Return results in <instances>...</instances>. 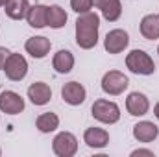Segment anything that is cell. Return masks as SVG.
Here are the masks:
<instances>
[{"label": "cell", "mask_w": 159, "mask_h": 157, "mask_svg": "<svg viewBox=\"0 0 159 157\" xmlns=\"http://www.w3.org/2000/svg\"><path fill=\"white\" fill-rule=\"evenodd\" d=\"M128 43H129L128 32L117 28V30L107 32V35H106V39H104V48H106V52H109V54H120V52H124V48L128 46Z\"/></svg>", "instance_id": "cell-8"}, {"label": "cell", "mask_w": 159, "mask_h": 157, "mask_svg": "<svg viewBox=\"0 0 159 157\" xmlns=\"http://www.w3.org/2000/svg\"><path fill=\"white\" fill-rule=\"evenodd\" d=\"M91 113H93L94 120H98L102 124H115L120 120L119 105L109 100H96L91 107Z\"/></svg>", "instance_id": "cell-3"}, {"label": "cell", "mask_w": 159, "mask_h": 157, "mask_svg": "<svg viewBox=\"0 0 159 157\" xmlns=\"http://www.w3.org/2000/svg\"><path fill=\"white\" fill-rule=\"evenodd\" d=\"M154 115H156V118L159 120V102L156 104V107H154Z\"/></svg>", "instance_id": "cell-25"}, {"label": "cell", "mask_w": 159, "mask_h": 157, "mask_svg": "<svg viewBox=\"0 0 159 157\" xmlns=\"http://www.w3.org/2000/svg\"><path fill=\"white\" fill-rule=\"evenodd\" d=\"M28 98L34 105H44L52 98V89L44 81H35L28 87Z\"/></svg>", "instance_id": "cell-13"}, {"label": "cell", "mask_w": 159, "mask_h": 157, "mask_svg": "<svg viewBox=\"0 0 159 157\" xmlns=\"http://www.w3.org/2000/svg\"><path fill=\"white\" fill-rule=\"evenodd\" d=\"M85 96H87V91L78 81H69L61 87V98L69 105H81L85 102Z\"/></svg>", "instance_id": "cell-9"}, {"label": "cell", "mask_w": 159, "mask_h": 157, "mask_svg": "<svg viewBox=\"0 0 159 157\" xmlns=\"http://www.w3.org/2000/svg\"><path fill=\"white\" fill-rule=\"evenodd\" d=\"M141 35L144 39H159V15H144L141 20Z\"/></svg>", "instance_id": "cell-19"}, {"label": "cell", "mask_w": 159, "mask_h": 157, "mask_svg": "<svg viewBox=\"0 0 159 157\" xmlns=\"http://www.w3.org/2000/svg\"><path fill=\"white\" fill-rule=\"evenodd\" d=\"M100 17L96 13H81L76 20V44L83 50H91L98 43Z\"/></svg>", "instance_id": "cell-1"}, {"label": "cell", "mask_w": 159, "mask_h": 157, "mask_svg": "<svg viewBox=\"0 0 159 157\" xmlns=\"http://www.w3.org/2000/svg\"><path fill=\"white\" fill-rule=\"evenodd\" d=\"M70 7L76 11V13H87V11H91V7H93V0H70Z\"/></svg>", "instance_id": "cell-22"}, {"label": "cell", "mask_w": 159, "mask_h": 157, "mask_svg": "<svg viewBox=\"0 0 159 157\" xmlns=\"http://www.w3.org/2000/svg\"><path fill=\"white\" fill-rule=\"evenodd\" d=\"M26 20L32 28H44L48 26V7L43 6V4H35V6H30L28 13H26Z\"/></svg>", "instance_id": "cell-16"}, {"label": "cell", "mask_w": 159, "mask_h": 157, "mask_svg": "<svg viewBox=\"0 0 159 157\" xmlns=\"http://www.w3.org/2000/svg\"><path fill=\"white\" fill-rule=\"evenodd\" d=\"M52 150L57 157H72L78 152V139L69 131H61L52 141Z\"/></svg>", "instance_id": "cell-5"}, {"label": "cell", "mask_w": 159, "mask_h": 157, "mask_svg": "<svg viewBox=\"0 0 159 157\" xmlns=\"http://www.w3.org/2000/svg\"><path fill=\"white\" fill-rule=\"evenodd\" d=\"M67 24V13L61 6H50L48 7V26L54 30H59Z\"/></svg>", "instance_id": "cell-21"}, {"label": "cell", "mask_w": 159, "mask_h": 157, "mask_svg": "<svg viewBox=\"0 0 159 157\" xmlns=\"http://www.w3.org/2000/svg\"><path fill=\"white\" fill-rule=\"evenodd\" d=\"M2 70L6 72L7 79H11V81H20V79L26 78V74H28V61H26L24 56H20V54H9Z\"/></svg>", "instance_id": "cell-6"}, {"label": "cell", "mask_w": 159, "mask_h": 157, "mask_svg": "<svg viewBox=\"0 0 159 157\" xmlns=\"http://www.w3.org/2000/svg\"><path fill=\"white\" fill-rule=\"evenodd\" d=\"M157 54H159V46H157Z\"/></svg>", "instance_id": "cell-27"}, {"label": "cell", "mask_w": 159, "mask_h": 157, "mask_svg": "<svg viewBox=\"0 0 159 157\" xmlns=\"http://www.w3.org/2000/svg\"><path fill=\"white\" fill-rule=\"evenodd\" d=\"M35 126H37V129H39L41 133H52V131H56L57 128H59V118L56 113H43L37 117L35 120Z\"/></svg>", "instance_id": "cell-20"}, {"label": "cell", "mask_w": 159, "mask_h": 157, "mask_svg": "<svg viewBox=\"0 0 159 157\" xmlns=\"http://www.w3.org/2000/svg\"><path fill=\"white\" fill-rule=\"evenodd\" d=\"M52 67H54L56 72H59V74H69V72L72 70V67H74V56H72V52H69V50H59V52L54 56V59H52Z\"/></svg>", "instance_id": "cell-18"}, {"label": "cell", "mask_w": 159, "mask_h": 157, "mask_svg": "<svg viewBox=\"0 0 159 157\" xmlns=\"http://www.w3.org/2000/svg\"><path fill=\"white\" fill-rule=\"evenodd\" d=\"M0 111L6 115H19L24 111V98L15 91H2L0 92Z\"/></svg>", "instance_id": "cell-7"}, {"label": "cell", "mask_w": 159, "mask_h": 157, "mask_svg": "<svg viewBox=\"0 0 159 157\" xmlns=\"http://www.w3.org/2000/svg\"><path fill=\"white\" fill-rule=\"evenodd\" d=\"M137 155L154 157V152H152V150H143V148H139V150H133V152H131V157H137Z\"/></svg>", "instance_id": "cell-24"}, {"label": "cell", "mask_w": 159, "mask_h": 157, "mask_svg": "<svg viewBox=\"0 0 159 157\" xmlns=\"http://www.w3.org/2000/svg\"><path fill=\"white\" fill-rule=\"evenodd\" d=\"M6 2H7V0H0V7H4V6H6Z\"/></svg>", "instance_id": "cell-26"}, {"label": "cell", "mask_w": 159, "mask_h": 157, "mask_svg": "<svg viewBox=\"0 0 159 157\" xmlns=\"http://www.w3.org/2000/svg\"><path fill=\"white\" fill-rule=\"evenodd\" d=\"M24 48H26V52H28L32 57L43 59V57H46V54L50 52L52 43H50V39H46V37H43V35H37V37H30V39L26 41Z\"/></svg>", "instance_id": "cell-12"}, {"label": "cell", "mask_w": 159, "mask_h": 157, "mask_svg": "<svg viewBox=\"0 0 159 157\" xmlns=\"http://www.w3.org/2000/svg\"><path fill=\"white\" fill-rule=\"evenodd\" d=\"M30 9V2L28 0H7L4 6V11L9 19L13 20H22L26 19V13Z\"/></svg>", "instance_id": "cell-17"}, {"label": "cell", "mask_w": 159, "mask_h": 157, "mask_svg": "<svg viewBox=\"0 0 159 157\" xmlns=\"http://www.w3.org/2000/svg\"><path fill=\"white\" fill-rule=\"evenodd\" d=\"M129 85V79L128 76H124L119 70H109L104 74L102 78V91L106 94H111V96H119L122 94Z\"/></svg>", "instance_id": "cell-4"}, {"label": "cell", "mask_w": 159, "mask_h": 157, "mask_svg": "<svg viewBox=\"0 0 159 157\" xmlns=\"http://www.w3.org/2000/svg\"><path fill=\"white\" fill-rule=\"evenodd\" d=\"M83 142L89 148H94V150L106 148L107 142H109V133L102 128H87L85 133H83Z\"/></svg>", "instance_id": "cell-11"}, {"label": "cell", "mask_w": 159, "mask_h": 157, "mask_svg": "<svg viewBox=\"0 0 159 157\" xmlns=\"http://www.w3.org/2000/svg\"><path fill=\"white\" fill-rule=\"evenodd\" d=\"M0 155H2V150H0Z\"/></svg>", "instance_id": "cell-28"}, {"label": "cell", "mask_w": 159, "mask_h": 157, "mask_svg": "<svg viewBox=\"0 0 159 157\" xmlns=\"http://www.w3.org/2000/svg\"><path fill=\"white\" fill-rule=\"evenodd\" d=\"M126 67L133 74H141V76H150L156 72V63L144 50H131L126 56Z\"/></svg>", "instance_id": "cell-2"}, {"label": "cell", "mask_w": 159, "mask_h": 157, "mask_svg": "<svg viewBox=\"0 0 159 157\" xmlns=\"http://www.w3.org/2000/svg\"><path fill=\"white\" fill-rule=\"evenodd\" d=\"M93 6L98 7L104 15L106 20L109 22H115L119 20L120 15H122V6H120V0H93Z\"/></svg>", "instance_id": "cell-15"}, {"label": "cell", "mask_w": 159, "mask_h": 157, "mask_svg": "<svg viewBox=\"0 0 159 157\" xmlns=\"http://www.w3.org/2000/svg\"><path fill=\"white\" fill-rule=\"evenodd\" d=\"M11 52L7 50V48H4V46H0V70L4 69V65H6V59H7V56H9Z\"/></svg>", "instance_id": "cell-23"}, {"label": "cell", "mask_w": 159, "mask_h": 157, "mask_svg": "<svg viewBox=\"0 0 159 157\" xmlns=\"http://www.w3.org/2000/svg\"><path fill=\"white\" fill-rule=\"evenodd\" d=\"M157 135H159V128L150 120H143V122L133 126V137L139 142H152V141L157 139Z\"/></svg>", "instance_id": "cell-14"}, {"label": "cell", "mask_w": 159, "mask_h": 157, "mask_svg": "<svg viewBox=\"0 0 159 157\" xmlns=\"http://www.w3.org/2000/svg\"><path fill=\"white\" fill-rule=\"evenodd\" d=\"M126 109H128V113H129L131 117H143V115L148 113L150 102H148L146 94L135 91V92H131V94L126 98Z\"/></svg>", "instance_id": "cell-10"}]
</instances>
